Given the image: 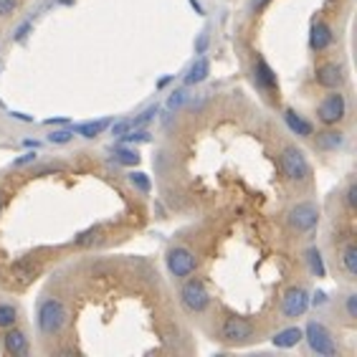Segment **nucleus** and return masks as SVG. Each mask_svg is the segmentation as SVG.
<instances>
[{
    "label": "nucleus",
    "mask_w": 357,
    "mask_h": 357,
    "mask_svg": "<svg viewBox=\"0 0 357 357\" xmlns=\"http://www.w3.org/2000/svg\"><path fill=\"white\" fill-rule=\"evenodd\" d=\"M117 162H122V165H137V162H139L137 150H119L117 152Z\"/></svg>",
    "instance_id": "obj_24"
},
{
    "label": "nucleus",
    "mask_w": 357,
    "mask_h": 357,
    "mask_svg": "<svg viewBox=\"0 0 357 357\" xmlns=\"http://www.w3.org/2000/svg\"><path fill=\"white\" fill-rule=\"evenodd\" d=\"M107 124H109L107 119H99V122H89V124H79V127H76V132H79L82 137L91 139V137H96V135H99V132H102Z\"/></svg>",
    "instance_id": "obj_21"
},
{
    "label": "nucleus",
    "mask_w": 357,
    "mask_h": 357,
    "mask_svg": "<svg viewBox=\"0 0 357 357\" xmlns=\"http://www.w3.org/2000/svg\"><path fill=\"white\" fill-rule=\"evenodd\" d=\"M332 43V28L327 26L324 21H314L312 23V33H310V46L312 51H324V48Z\"/></svg>",
    "instance_id": "obj_12"
},
{
    "label": "nucleus",
    "mask_w": 357,
    "mask_h": 357,
    "mask_svg": "<svg viewBox=\"0 0 357 357\" xmlns=\"http://www.w3.org/2000/svg\"><path fill=\"white\" fill-rule=\"evenodd\" d=\"M220 337L234 344L248 342L254 337V324L243 319V317H226L223 324H220Z\"/></svg>",
    "instance_id": "obj_8"
},
{
    "label": "nucleus",
    "mask_w": 357,
    "mask_h": 357,
    "mask_svg": "<svg viewBox=\"0 0 357 357\" xmlns=\"http://www.w3.org/2000/svg\"><path fill=\"white\" fill-rule=\"evenodd\" d=\"M130 130H135V127H132V119H122V122H117L112 127V135H114V137H122V135H127Z\"/></svg>",
    "instance_id": "obj_28"
},
{
    "label": "nucleus",
    "mask_w": 357,
    "mask_h": 357,
    "mask_svg": "<svg viewBox=\"0 0 357 357\" xmlns=\"http://www.w3.org/2000/svg\"><path fill=\"white\" fill-rule=\"evenodd\" d=\"M340 264H342L347 279H357V243L355 241H347L340 251Z\"/></svg>",
    "instance_id": "obj_14"
},
{
    "label": "nucleus",
    "mask_w": 357,
    "mask_h": 357,
    "mask_svg": "<svg viewBox=\"0 0 357 357\" xmlns=\"http://www.w3.org/2000/svg\"><path fill=\"white\" fill-rule=\"evenodd\" d=\"M344 203H347L350 211L357 208V183H350V185H347V190H344Z\"/></svg>",
    "instance_id": "obj_26"
},
{
    "label": "nucleus",
    "mask_w": 357,
    "mask_h": 357,
    "mask_svg": "<svg viewBox=\"0 0 357 357\" xmlns=\"http://www.w3.org/2000/svg\"><path fill=\"white\" fill-rule=\"evenodd\" d=\"M304 340V332L299 327H287V330L276 332L274 335V347L279 350H289V347H296V344Z\"/></svg>",
    "instance_id": "obj_17"
},
{
    "label": "nucleus",
    "mask_w": 357,
    "mask_h": 357,
    "mask_svg": "<svg viewBox=\"0 0 357 357\" xmlns=\"http://www.w3.org/2000/svg\"><path fill=\"white\" fill-rule=\"evenodd\" d=\"M254 76H256V84L261 86V89H276L279 86V82H276V74L271 71V66H268L264 59H256V69H254Z\"/></svg>",
    "instance_id": "obj_15"
},
{
    "label": "nucleus",
    "mask_w": 357,
    "mask_h": 357,
    "mask_svg": "<svg viewBox=\"0 0 357 357\" xmlns=\"http://www.w3.org/2000/svg\"><path fill=\"white\" fill-rule=\"evenodd\" d=\"M211 302V296H208V289L206 284L200 282V279H188L180 289V304L185 307L190 314H198L203 312Z\"/></svg>",
    "instance_id": "obj_5"
},
{
    "label": "nucleus",
    "mask_w": 357,
    "mask_h": 357,
    "mask_svg": "<svg viewBox=\"0 0 357 357\" xmlns=\"http://www.w3.org/2000/svg\"><path fill=\"white\" fill-rule=\"evenodd\" d=\"M198 261H195V256H192L190 248L185 246H175L167 251V268H170L172 276H178V279H185L195 271Z\"/></svg>",
    "instance_id": "obj_7"
},
{
    "label": "nucleus",
    "mask_w": 357,
    "mask_h": 357,
    "mask_svg": "<svg viewBox=\"0 0 357 357\" xmlns=\"http://www.w3.org/2000/svg\"><path fill=\"white\" fill-rule=\"evenodd\" d=\"M3 350L8 355H26L28 352V337L23 330H15V327H6V335H3Z\"/></svg>",
    "instance_id": "obj_11"
},
{
    "label": "nucleus",
    "mask_w": 357,
    "mask_h": 357,
    "mask_svg": "<svg viewBox=\"0 0 357 357\" xmlns=\"http://www.w3.org/2000/svg\"><path fill=\"white\" fill-rule=\"evenodd\" d=\"M208 74H211V61H208L206 56H200V59L192 61L190 71H188V76H185V84L188 86H195V84L206 82Z\"/></svg>",
    "instance_id": "obj_18"
},
{
    "label": "nucleus",
    "mask_w": 357,
    "mask_h": 357,
    "mask_svg": "<svg viewBox=\"0 0 357 357\" xmlns=\"http://www.w3.org/2000/svg\"><path fill=\"white\" fill-rule=\"evenodd\" d=\"M18 8V0H0V18L10 15Z\"/></svg>",
    "instance_id": "obj_32"
},
{
    "label": "nucleus",
    "mask_w": 357,
    "mask_h": 357,
    "mask_svg": "<svg viewBox=\"0 0 357 357\" xmlns=\"http://www.w3.org/2000/svg\"><path fill=\"white\" fill-rule=\"evenodd\" d=\"M317 117L319 122L332 127V124H340L347 117V99L344 94H340V89H335V94H327L317 107Z\"/></svg>",
    "instance_id": "obj_4"
},
{
    "label": "nucleus",
    "mask_w": 357,
    "mask_h": 357,
    "mask_svg": "<svg viewBox=\"0 0 357 357\" xmlns=\"http://www.w3.org/2000/svg\"><path fill=\"white\" fill-rule=\"evenodd\" d=\"M344 310H347V317L350 319H357V294H347V304H344Z\"/></svg>",
    "instance_id": "obj_31"
},
{
    "label": "nucleus",
    "mask_w": 357,
    "mask_h": 357,
    "mask_svg": "<svg viewBox=\"0 0 357 357\" xmlns=\"http://www.w3.org/2000/svg\"><path fill=\"white\" fill-rule=\"evenodd\" d=\"M33 160H36V155H33V152H28L26 158L15 160V167H21V165H28V162H33Z\"/></svg>",
    "instance_id": "obj_34"
},
{
    "label": "nucleus",
    "mask_w": 357,
    "mask_h": 357,
    "mask_svg": "<svg viewBox=\"0 0 357 357\" xmlns=\"http://www.w3.org/2000/svg\"><path fill=\"white\" fill-rule=\"evenodd\" d=\"M287 220L294 231H299V234H310V231L317 228V223H319V211H317L314 203H296L294 208H289Z\"/></svg>",
    "instance_id": "obj_6"
},
{
    "label": "nucleus",
    "mask_w": 357,
    "mask_h": 357,
    "mask_svg": "<svg viewBox=\"0 0 357 357\" xmlns=\"http://www.w3.org/2000/svg\"><path fill=\"white\" fill-rule=\"evenodd\" d=\"M284 122H287V127L294 135H299V137H312L314 135V127H312V122H307V119L299 114V112L294 109H287L284 112Z\"/></svg>",
    "instance_id": "obj_13"
},
{
    "label": "nucleus",
    "mask_w": 357,
    "mask_h": 357,
    "mask_svg": "<svg viewBox=\"0 0 357 357\" xmlns=\"http://www.w3.org/2000/svg\"><path fill=\"white\" fill-rule=\"evenodd\" d=\"M266 3L268 0H251V3H248V10H251V13H259V10H264Z\"/></svg>",
    "instance_id": "obj_33"
},
{
    "label": "nucleus",
    "mask_w": 357,
    "mask_h": 357,
    "mask_svg": "<svg viewBox=\"0 0 357 357\" xmlns=\"http://www.w3.org/2000/svg\"><path fill=\"white\" fill-rule=\"evenodd\" d=\"M307 264H310L312 274H314L317 279H322V276L327 274V268H324V261H322V254H319L317 248H310V251H307Z\"/></svg>",
    "instance_id": "obj_20"
},
{
    "label": "nucleus",
    "mask_w": 357,
    "mask_h": 357,
    "mask_svg": "<svg viewBox=\"0 0 357 357\" xmlns=\"http://www.w3.org/2000/svg\"><path fill=\"white\" fill-rule=\"evenodd\" d=\"M307 310H310V291L304 287L287 289V294L282 299V314L287 319H296V317H302Z\"/></svg>",
    "instance_id": "obj_9"
},
{
    "label": "nucleus",
    "mask_w": 357,
    "mask_h": 357,
    "mask_svg": "<svg viewBox=\"0 0 357 357\" xmlns=\"http://www.w3.org/2000/svg\"><path fill=\"white\" fill-rule=\"evenodd\" d=\"M0 208H3V203H0Z\"/></svg>",
    "instance_id": "obj_35"
},
{
    "label": "nucleus",
    "mask_w": 357,
    "mask_h": 357,
    "mask_svg": "<svg viewBox=\"0 0 357 357\" xmlns=\"http://www.w3.org/2000/svg\"><path fill=\"white\" fill-rule=\"evenodd\" d=\"M127 142H150V132L147 130H139V132H132V135H122Z\"/></svg>",
    "instance_id": "obj_30"
},
{
    "label": "nucleus",
    "mask_w": 357,
    "mask_h": 357,
    "mask_svg": "<svg viewBox=\"0 0 357 357\" xmlns=\"http://www.w3.org/2000/svg\"><path fill=\"white\" fill-rule=\"evenodd\" d=\"M36 322H38V330L43 335L54 337L66 327L69 322V310H66V304L61 299H43L41 307H38V314H36Z\"/></svg>",
    "instance_id": "obj_1"
},
{
    "label": "nucleus",
    "mask_w": 357,
    "mask_h": 357,
    "mask_svg": "<svg viewBox=\"0 0 357 357\" xmlns=\"http://www.w3.org/2000/svg\"><path fill=\"white\" fill-rule=\"evenodd\" d=\"M342 142H344L342 132L330 130V132H319V135H317V144H319L322 150H335V147H340Z\"/></svg>",
    "instance_id": "obj_19"
},
{
    "label": "nucleus",
    "mask_w": 357,
    "mask_h": 357,
    "mask_svg": "<svg viewBox=\"0 0 357 357\" xmlns=\"http://www.w3.org/2000/svg\"><path fill=\"white\" fill-rule=\"evenodd\" d=\"M185 99H188V91L185 89L172 91V96L167 99V107H170V109H180V107L185 104Z\"/></svg>",
    "instance_id": "obj_25"
},
{
    "label": "nucleus",
    "mask_w": 357,
    "mask_h": 357,
    "mask_svg": "<svg viewBox=\"0 0 357 357\" xmlns=\"http://www.w3.org/2000/svg\"><path fill=\"white\" fill-rule=\"evenodd\" d=\"M15 319H18L15 307H10V304H0V327H3V330H6V327H13Z\"/></svg>",
    "instance_id": "obj_22"
},
{
    "label": "nucleus",
    "mask_w": 357,
    "mask_h": 357,
    "mask_svg": "<svg viewBox=\"0 0 357 357\" xmlns=\"http://www.w3.org/2000/svg\"><path fill=\"white\" fill-rule=\"evenodd\" d=\"M304 340H307V344H310V350L317 352V355H322V357H335L337 355L335 337H332V332L327 330L322 322L307 324V330H304Z\"/></svg>",
    "instance_id": "obj_3"
},
{
    "label": "nucleus",
    "mask_w": 357,
    "mask_h": 357,
    "mask_svg": "<svg viewBox=\"0 0 357 357\" xmlns=\"http://www.w3.org/2000/svg\"><path fill=\"white\" fill-rule=\"evenodd\" d=\"M130 183L135 188H139L142 192H150V180H147L144 172H130Z\"/></svg>",
    "instance_id": "obj_23"
},
{
    "label": "nucleus",
    "mask_w": 357,
    "mask_h": 357,
    "mask_svg": "<svg viewBox=\"0 0 357 357\" xmlns=\"http://www.w3.org/2000/svg\"><path fill=\"white\" fill-rule=\"evenodd\" d=\"M38 271H41V266H38L36 261H31V259H23V261L13 264V268H10V274H13V279H15V282H21V284L33 282Z\"/></svg>",
    "instance_id": "obj_16"
},
{
    "label": "nucleus",
    "mask_w": 357,
    "mask_h": 357,
    "mask_svg": "<svg viewBox=\"0 0 357 357\" xmlns=\"http://www.w3.org/2000/svg\"><path fill=\"white\" fill-rule=\"evenodd\" d=\"M71 135H74L71 130H56V132H51V135H48V139H51L54 144H66L71 139Z\"/></svg>",
    "instance_id": "obj_27"
},
{
    "label": "nucleus",
    "mask_w": 357,
    "mask_h": 357,
    "mask_svg": "<svg viewBox=\"0 0 357 357\" xmlns=\"http://www.w3.org/2000/svg\"><path fill=\"white\" fill-rule=\"evenodd\" d=\"M155 114H158V107H150L147 112H142L137 119H132V127H139V124L150 122V119H155Z\"/></svg>",
    "instance_id": "obj_29"
},
{
    "label": "nucleus",
    "mask_w": 357,
    "mask_h": 357,
    "mask_svg": "<svg viewBox=\"0 0 357 357\" xmlns=\"http://www.w3.org/2000/svg\"><path fill=\"white\" fill-rule=\"evenodd\" d=\"M314 82L319 84V86H324V89H342L344 82H347V74H344V69L340 66V63H322L319 69L314 71Z\"/></svg>",
    "instance_id": "obj_10"
},
{
    "label": "nucleus",
    "mask_w": 357,
    "mask_h": 357,
    "mask_svg": "<svg viewBox=\"0 0 357 357\" xmlns=\"http://www.w3.org/2000/svg\"><path fill=\"white\" fill-rule=\"evenodd\" d=\"M279 165H282L284 178L291 180V183H307L312 175L310 162H307V158H304V152L299 147H284Z\"/></svg>",
    "instance_id": "obj_2"
}]
</instances>
